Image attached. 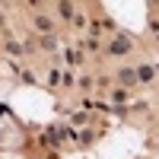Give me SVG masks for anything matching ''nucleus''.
Wrapping results in <instances>:
<instances>
[{
	"label": "nucleus",
	"instance_id": "obj_2",
	"mask_svg": "<svg viewBox=\"0 0 159 159\" xmlns=\"http://www.w3.org/2000/svg\"><path fill=\"white\" fill-rule=\"evenodd\" d=\"M118 80H121V83H124V86H134V83H137V73H134V70H130V67H124L121 73H118Z\"/></svg>",
	"mask_w": 159,
	"mask_h": 159
},
{
	"label": "nucleus",
	"instance_id": "obj_5",
	"mask_svg": "<svg viewBox=\"0 0 159 159\" xmlns=\"http://www.w3.org/2000/svg\"><path fill=\"white\" fill-rule=\"evenodd\" d=\"M42 45H45L48 51H54V48H57V42H54V35H45V42H42Z\"/></svg>",
	"mask_w": 159,
	"mask_h": 159
},
{
	"label": "nucleus",
	"instance_id": "obj_4",
	"mask_svg": "<svg viewBox=\"0 0 159 159\" xmlns=\"http://www.w3.org/2000/svg\"><path fill=\"white\" fill-rule=\"evenodd\" d=\"M57 10H61V16H64V19H70V16H73V7H70V3H61Z\"/></svg>",
	"mask_w": 159,
	"mask_h": 159
},
{
	"label": "nucleus",
	"instance_id": "obj_1",
	"mask_svg": "<svg viewBox=\"0 0 159 159\" xmlns=\"http://www.w3.org/2000/svg\"><path fill=\"white\" fill-rule=\"evenodd\" d=\"M130 51V38H115L108 45V54H127Z\"/></svg>",
	"mask_w": 159,
	"mask_h": 159
},
{
	"label": "nucleus",
	"instance_id": "obj_6",
	"mask_svg": "<svg viewBox=\"0 0 159 159\" xmlns=\"http://www.w3.org/2000/svg\"><path fill=\"white\" fill-rule=\"evenodd\" d=\"M150 76H153L150 67H140V70H137V80H150Z\"/></svg>",
	"mask_w": 159,
	"mask_h": 159
},
{
	"label": "nucleus",
	"instance_id": "obj_3",
	"mask_svg": "<svg viewBox=\"0 0 159 159\" xmlns=\"http://www.w3.org/2000/svg\"><path fill=\"white\" fill-rule=\"evenodd\" d=\"M35 25H38V29H45V32H48V29H51V19H48V16H35Z\"/></svg>",
	"mask_w": 159,
	"mask_h": 159
}]
</instances>
